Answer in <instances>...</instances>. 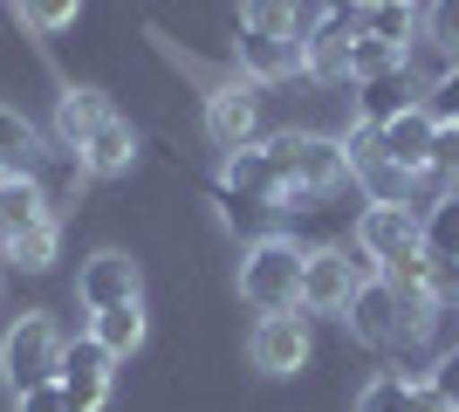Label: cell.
I'll return each instance as SVG.
<instances>
[{"mask_svg": "<svg viewBox=\"0 0 459 412\" xmlns=\"http://www.w3.org/2000/svg\"><path fill=\"white\" fill-rule=\"evenodd\" d=\"M76 158H82V172H90V179H117V172H131V165H137V131L110 110V118H103L90 137H82V152H76Z\"/></svg>", "mask_w": 459, "mask_h": 412, "instance_id": "16", "label": "cell"}, {"mask_svg": "<svg viewBox=\"0 0 459 412\" xmlns=\"http://www.w3.org/2000/svg\"><path fill=\"white\" fill-rule=\"evenodd\" d=\"M268 158L281 172V199H329L350 186V152L336 137H316V131H281L268 137Z\"/></svg>", "mask_w": 459, "mask_h": 412, "instance_id": "1", "label": "cell"}, {"mask_svg": "<svg viewBox=\"0 0 459 412\" xmlns=\"http://www.w3.org/2000/svg\"><path fill=\"white\" fill-rule=\"evenodd\" d=\"M370 261L364 255H350V248H316V255L302 261V310L316 316H343L350 310V295L370 282Z\"/></svg>", "mask_w": 459, "mask_h": 412, "instance_id": "6", "label": "cell"}, {"mask_svg": "<svg viewBox=\"0 0 459 412\" xmlns=\"http://www.w3.org/2000/svg\"><path fill=\"white\" fill-rule=\"evenodd\" d=\"M62 351H69V330H62L48 310H28L7 323L0 337V378L14 392H35V385H56L62 378Z\"/></svg>", "mask_w": 459, "mask_h": 412, "instance_id": "2", "label": "cell"}, {"mask_svg": "<svg viewBox=\"0 0 459 412\" xmlns=\"http://www.w3.org/2000/svg\"><path fill=\"white\" fill-rule=\"evenodd\" d=\"M411 392H419V378H404V372H377L357 392V412H411Z\"/></svg>", "mask_w": 459, "mask_h": 412, "instance_id": "24", "label": "cell"}, {"mask_svg": "<svg viewBox=\"0 0 459 412\" xmlns=\"http://www.w3.org/2000/svg\"><path fill=\"white\" fill-rule=\"evenodd\" d=\"M90 337L110 357H131L144 344V295L137 302H110V310H90Z\"/></svg>", "mask_w": 459, "mask_h": 412, "instance_id": "19", "label": "cell"}, {"mask_svg": "<svg viewBox=\"0 0 459 412\" xmlns=\"http://www.w3.org/2000/svg\"><path fill=\"white\" fill-rule=\"evenodd\" d=\"M425 261H459V193L425 206Z\"/></svg>", "mask_w": 459, "mask_h": 412, "instance_id": "23", "label": "cell"}, {"mask_svg": "<svg viewBox=\"0 0 459 412\" xmlns=\"http://www.w3.org/2000/svg\"><path fill=\"white\" fill-rule=\"evenodd\" d=\"M357 90H364V97H357V118L364 124H391V118H404V110L425 103V83L411 76V62L391 69V76H377V83H357Z\"/></svg>", "mask_w": 459, "mask_h": 412, "instance_id": "17", "label": "cell"}, {"mask_svg": "<svg viewBox=\"0 0 459 412\" xmlns=\"http://www.w3.org/2000/svg\"><path fill=\"white\" fill-rule=\"evenodd\" d=\"M56 248H62V214H48V220H35L28 234L0 241V261H14V268H48Z\"/></svg>", "mask_w": 459, "mask_h": 412, "instance_id": "21", "label": "cell"}, {"mask_svg": "<svg viewBox=\"0 0 459 412\" xmlns=\"http://www.w3.org/2000/svg\"><path fill=\"white\" fill-rule=\"evenodd\" d=\"M404 48H391V41H377V35H364L357 48H350V83H377V76H391V69H404Z\"/></svg>", "mask_w": 459, "mask_h": 412, "instance_id": "25", "label": "cell"}, {"mask_svg": "<svg viewBox=\"0 0 459 412\" xmlns=\"http://www.w3.org/2000/svg\"><path fill=\"white\" fill-rule=\"evenodd\" d=\"M419 35L439 48V56L459 62V0H425V14H419Z\"/></svg>", "mask_w": 459, "mask_h": 412, "instance_id": "26", "label": "cell"}, {"mask_svg": "<svg viewBox=\"0 0 459 412\" xmlns=\"http://www.w3.org/2000/svg\"><path fill=\"white\" fill-rule=\"evenodd\" d=\"M425 110H432V124H459V69H446L439 83H425Z\"/></svg>", "mask_w": 459, "mask_h": 412, "instance_id": "29", "label": "cell"}, {"mask_svg": "<svg viewBox=\"0 0 459 412\" xmlns=\"http://www.w3.org/2000/svg\"><path fill=\"white\" fill-rule=\"evenodd\" d=\"M357 255L377 275L411 261V255H425V214L411 199H370L364 214H357Z\"/></svg>", "mask_w": 459, "mask_h": 412, "instance_id": "5", "label": "cell"}, {"mask_svg": "<svg viewBox=\"0 0 459 412\" xmlns=\"http://www.w3.org/2000/svg\"><path fill=\"white\" fill-rule=\"evenodd\" d=\"M370 35V7L364 0H329L323 14L308 21V35H302V76L329 83V90H343L350 83V48ZM357 90V83H350Z\"/></svg>", "mask_w": 459, "mask_h": 412, "instance_id": "3", "label": "cell"}, {"mask_svg": "<svg viewBox=\"0 0 459 412\" xmlns=\"http://www.w3.org/2000/svg\"><path fill=\"white\" fill-rule=\"evenodd\" d=\"M220 193H233V199H247V206H268V214H274L281 172H274L268 145H240V152H227V165H220Z\"/></svg>", "mask_w": 459, "mask_h": 412, "instance_id": "13", "label": "cell"}, {"mask_svg": "<svg viewBox=\"0 0 459 412\" xmlns=\"http://www.w3.org/2000/svg\"><path fill=\"white\" fill-rule=\"evenodd\" d=\"M0 165L7 172H35L41 165V131L21 118L14 103H0Z\"/></svg>", "mask_w": 459, "mask_h": 412, "instance_id": "20", "label": "cell"}, {"mask_svg": "<svg viewBox=\"0 0 459 412\" xmlns=\"http://www.w3.org/2000/svg\"><path fill=\"white\" fill-rule=\"evenodd\" d=\"M302 248L288 234H261L240 255V295H247L261 316H274V310H302Z\"/></svg>", "mask_w": 459, "mask_h": 412, "instance_id": "4", "label": "cell"}, {"mask_svg": "<svg viewBox=\"0 0 459 412\" xmlns=\"http://www.w3.org/2000/svg\"><path fill=\"white\" fill-rule=\"evenodd\" d=\"M144 295V268L124 248H96L76 268V302L82 310H110V302H137Z\"/></svg>", "mask_w": 459, "mask_h": 412, "instance_id": "9", "label": "cell"}, {"mask_svg": "<svg viewBox=\"0 0 459 412\" xmlns=\"http://www.w3.org/2000/svg\"><path fill=\"white\" fill-rule=\"evenodd\" d=\"M233 69L247 83H288L295 69H302V35H247L240 28V41H233Z\"/></svg>", "mask_w": 459, "mask_h": 412, "instance_id": "12", "label": "cell"}, {"mask_svg": "<svg viewBox=\"0 0 459 412\" xmlns=\"http://www.w3.org/2000/svg\"><path fill=\"white\" fill-rule=\"evenodd\" d=\"M103 118H110V97H103V90H76V83H69V90L56 97V118H48V137H56L62 152H82V137H90Z\"/></svg>", "mask_w": 459, "mask_h": 412, "instance_id": "18", "label": "cell"}, {"mask_svg": "<svg viewBox=\"0 0 459 412\" xmlns=\"http://www.w3.org/2000/svg\"><path fill=\"white\" fill-rule=\"evenodd\" d=\"M254 124H261V83H220L206 97V137L220 145V152H240V145H254Z\"/></svg>", "mask_w": 459, "mask_h": 412, "instance_id": "10", "label": "cell"}, {"mask_svg": "<svg viewBox=\"0 0 459 412\" xmlns=\"http://www.w3.org/2000/svg\"><path fill=\"white\" fill-rule=\"evenodd\" d=\"M343 323H350V337H357V344H370V351L398 344V323H404V310H398V289H391V275H370L364 289L350 295Z\"/></svg>", "mask_w": 459, "mask_h": 412, "instance_id": "11", "label": "cell"}, {"mask_svg": "<svg viewBox=\"0 0 459 412\" xmlns=\"http://www.w3.org/2000/svg\"><path fill=\"white\" fill-rule=\"evenodd\" d=\"M14 14L35 28V35H62V28H76L82 0H14Z\"/></svg>", "mask_w": 459, "mask_h": 412, "instance_id": "28", "label": "cell"}, {"mask_svg": "<svg viewBox=\"0 0 459 412\" xmlns=\"http://www.w3.org/2000/svg\"><path fill=\"white\" fill-rule=\"evenodd\" d=\"M364 7H391V0H364Z\"/></svg>", "mask_w": 459, "mask_h": 412, "instance_id": "33", "label": "cell"}, {"mask_svg": "<svg viewBox=\"0 0 459 412\" xmlns=\"http://www.w3.org/2000/svg\"><path fill=\"white\" fill-rule=\"evenodd\" d=\"M14 412H69L62 385H35V392H14Z\"/></svg>", "mask_w": 459, "mask_h": 412, "instance_id": "32", "label": "cell"}, {"mask_svg": "<svg viewBox=\"0 0 459 412\" xmlns=\"http://www.w3.org/2000/svg\"><path fill=\"white\" fill-rule=\"evenodd\" d=\"M110 364L117 357L96 344L90 330L69 337V351H62V399H69V412H103V399H110Z\"/></svg>", "mask_w": 459, "mask_h": 412, "instance_id": "8", "label": "cell"}, {"mask_svg": "<svg viewBox=\"0 0 459 412\" xmlns=\"http://www.w3.org/2000/svg\"><path fill=\"white\" fill-rule=\"evenodd\" d=\"M247 357H254V372H268V378H295L308 364V316L302 310L261 316L247 337Z\"/></svg>", "mask_w": 459, "mask_h": 412, "instance_id": "7", "label": "cell"}, {"mask_svg": "<svg viewBox=\"0 0 459 412\" xmlns=\"http://www.w3.org/2000/svg\"><path fill=\"white\" fill-rule=\"evenodd\" d=\"M425 179H459V124H439V137H432V172Z\"/></svg>", "mask_w": 459, "mask_h": 412, "instance_id": "30", "label": "cell"}, {"mask_svg": "<svg viewBox=\"0 0 459 412\" xmlns=\"http://www.w3.org/2000/svg\"><path fill=\"white\" fill-rule=\"evenodd\" d=\"M432 137H439V124H432V110H404V118H391L384 124V158L398 165L404 179H425L432 172Z\"/></svg>", "mask_w": 459, "mask_h": 412, "instance_id": "14", "label": "cell"}, {"mask_svg": "<svg viewBox=\"0 0 459 412\" xmlns=\"http://www.w3.org/2000/svg\"><path fill=\"white\" fill-rule=\"evenodd\" d=\"M370 35H377V41H391V48H404V56H411V35H419V7H411V0L370 7Z\"/></svg>", "mask_w": 459, "mask_h": 412, "instance_id": "27", "label": "cell"}, {"mask_svg": "<svg viewBox=\"0 0 459 412\" xmlns=\"http://www.w3.org/2000/svg\"><path fill=\"white\" fill-rule=\"evenodd\" d=\"M425 385H432V392H439V399H446V406H453V412H459V351H446V357H439V364H432V378H425Z\"/></svg>", "mask_w": 459, "mask_h": 412, "instance_id": "31", "label": "cell"}, {"mask_svg": "<svg viewBox=\"0 0 459 412\" xmlns=\"http://www.w3.org/2000/svg\"><path fill=\"white\" fill-rule=\"evenodd\" d=\"M56 214V199H48V186H41L35 172H0V241L28 234L35 220Z\"/></svg>", "mask_w": 459, "mask_h": 412, "instance_id": "15", "label": "cell"}, {"mask_svg": "<svg viewBox=\"0 0 459 412\" xmlns=\"http://www.w3.org/2000/svg\"><path fill=\"white\" fill-rule=\"evenodd\" d=\"M0 172H7V165H0Z\"/></svg>", "mask_w": 459, "mask_h": 412, "instance_id": "34", "label": "cell"}, {"mask_svg": "<svg viewBox=\"0 0 459 412\" xmlns=\"http://www.w3.org/2000/svg\"><path fill=\"white\" fill-rule=\"evenodd\" d=\"M247 35H302V0H240Z\"/></svg>", "mask_w": 459, "mask_h": 412, "instance_id": "22", "label": "cell"}]
</instances>
